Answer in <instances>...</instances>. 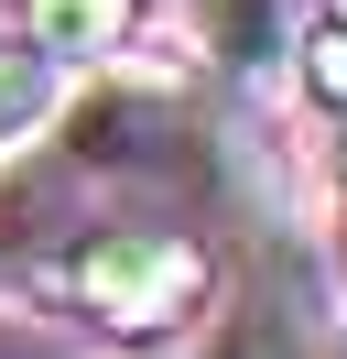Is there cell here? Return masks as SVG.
Instances as JSON below:
<instances>
[{
    "mask_svg": "<svg viewBox=\"0 0 347 359\" xmlns=\"http://www.w3.org/2000/svg\"><path fill=\"white\" fill-rule=\"evenodd\" d=\"M337 185H347V142H337Z\"/></svg>",
    "mask_w": 347,
    "mask_h": 359,
    "instance_id": "8",
    "label": "cell"
},
{
    "mask_svg": "<svg viewBox=\"0 0 347 359\" xmlns=\"http://www.w3.org/2000/svg\"><path fill=\"white\" fill-rule=\"evenodd\" d=\"M55 109H65V66L43 44H22V33H0V153L55 131Z\"/></svg>",
    "mask_w": 347,
    "mask_h": 359,
    "instance_id": "5",
    "label": "cell"
},
{
    "mask_svg": "<svg viewBox=\"0 0 347 359\" xmlns=\"http://www.w3.org/2000/svg\"><path fill=\"white\" fill-rule=\"evenodd\" d=\"M293 76H304L315 109H347V0H325L315 22L293 33Z\"/></svg>",
    "mask_w": 347,
    "mask_h": 359,
    "instance_id": "6",
    "label": "cell"
},
{
    "mask_svg": "<svg viewBox=\"0 0 347 359\" xmlns=\"http://www.w3.org/2000/svg\"><path fill=\"white\" fill-rule=\"evenodd\" d=\"M195 55L239 88H271L293 66V0H195Z\"/></svg>",
    "mask_w": 347,
    "mask_h": 359,
    "instance_id": "3",
    "label": "cell"
},
{
    "mask_svg": "<svg viewBox=\"0 0 347 359\" xmlns=\"http://www.w3.org/2000/svg\"><path fill=\"white\" fill-rule=\"evenodd\" d=\"M22 44H43L55 66H108L141 33V0H11Z\"/></svg>",
    "mask_w": 347,
    "mask_h": 359,
    "instance_id": "4",
    "label": "cell"
},
{
    "mask_svg": "<svg viewBox=\"0 0 347 359\" xmlns=\"http://www.w3.org/2000/svg\"><path fill=\"white\" fill-rule=\"evenodd\" d=\"M206 359H293V327H282V305L260 294V305H239L228 327H217V348Z\"/></svg>",
    "mask_w": 347,
    "mask_h": 359,
    "instance_id": "7",
    "label": "cell"
},
{
    "mask_svg": "<svg viewBox=\"0 0 347 359\" xmlns=\"http://www.w3.org/2000/svg\"><path fill=\"white\" fill-rule=\"evenodd\" d=\"M65 131H76V163H108V175H130V163H152V142H185V109H174V88H98V98H65Z\"/></svg>",
    "mask_w": 347,
    "mask_h": 359,
    "instance_id": "2",
    "label": "cell"
},
{
    "mask_svg": "<svg viewBox=\"0 0 347 359\" xmlns=\"http://www.w3.org/2000/svg\"><path fill=\"white\" fill-rule=\"evenodd\" d=\"M206 283H217L206 240L174 229V218H108V229H87L55 262V305L76 316V327H98V337H130V348L174 337L206 305Z\"/></svg>",
    "mask_w": 347,
    "mask_h": 359,
    "instance_id": "1",
    "label": "cell"
},
{
    "mask_svg": "<svg viewBox=\"0 0 347 359\" xmlns=\"http://www.w3.org/2000/svg\"><path fill=\"white\" fill-rule=\"evenodd\" d=\"M325 359H347V337H337V348H325Z\"/></svg>",
    "mask_w": 347,
    "mask_h": 359,
    "instance_id": "9",
    "label": "cell"
}]
</instances>
